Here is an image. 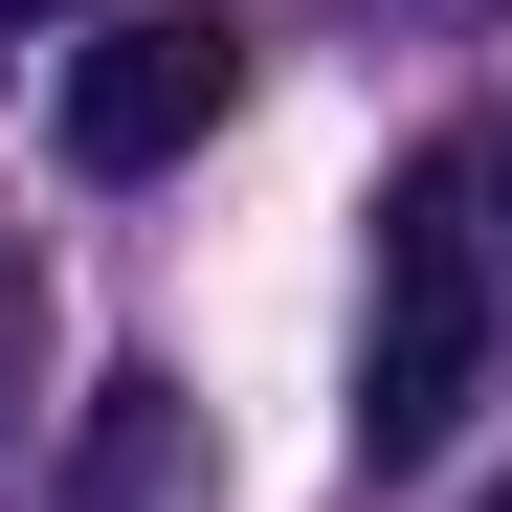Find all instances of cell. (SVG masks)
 I'll return each mask as SVG.
<instances>
[{"label": "cell", "instance_id": "6da1fadb", "mask_svg": "<svg viewBox=\"0 0 512 512\" xmlns=\"http://www.w3.org/2000/svg\"><path fill=\"white\" fill-rule=\"evenodd\" d=\"M490 156H401L379 179V312H357V468H423V446H468V401H490Z\"/></svg>", "mask_w": 512, "mask_h": 512}, {"label": "cell", "instance_id": "7a4b0ae2", "mask_svg": "<svg viewBox=\"0 0 512 512\" xmlns=\"http://www.w3.org/2000/svg\"><path fill=\"white\" fill-rule=\"evenodd\" d=\"M223 112H245V23H223V0H134V23H90L67 90H45L67 179H179Z\"/></svg>", "mask_w": 512, "mask_h": 512}, {"label": "cell", "instance_id": "3957f363", "mask_svg": "<svg viewBox=\"0 0 512 512\" xmlns=\"http://www.w3.org/2000/svg\"><path fill=\"white\" fill-rule=\"evenodd\" d=\"M67 512H223V446H201V401H179V379H90Z\"/></svg>", "mask_w": 512, "mask_h": 512}, {"label": "cell", "instance_id": "277c9868", "mask_svg": "<svg viewBox=\"0 0 512 512\" xmlns=\"http://www.w3.org/2000/svg\"><path fill=\"white\" fill-rule=\"evenodd\" d=\"M45 357V268H0V379H23Z\"/></svg>", "mask_w": 512, "mask_h": 512}, {"label": "cell", "instance_id": "5b68a950", "mask_svg": "<svg viewBox=\"0 0 512 512\" xmlns=\"http://www.w3.org/2000/svg\"><path fill=\"white\" fill-rule=\"evenodd\" d=\"M23 23H67V0H0V45H23Z\"/></svg>", "mask_w": 512, "mask_h": 512}, {"label": "cell", "instance_id": "8992f818", "mask_svg": "<svg viewBox=\"0 0 512 512\" xmlns=\"http://www.w3.org/2000/svg\"><path fill=\"white\" fill-rule=\"evenodd\" d=\"M490 201H512V156H490Z\"/></svg>", "mask_w": 512, "mask_h": 512}, {"label": "cell", "instance_id": "52a82bcc", "mask_svg": "<svg viewBox=\"0 0 512 512\" xmlns=\"http://www.w3.org/2000/svg\"><path fill=\"white\" fill-rule=\"evenodd\" d=\"M490 512H512V490H490Z\"/></svg>", "mask_w": 512, "mask_h": 512}]
</instances>
